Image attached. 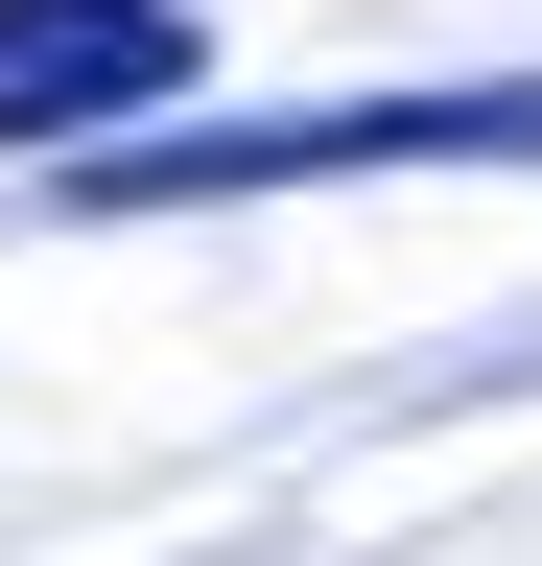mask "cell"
<instances>
[{"label": "cell", "instance_id": "cell-1", "mask_svg": "<svg viewBox=\"0 0 542 566\" xmlns=\"http://www.w3.org/2000/svg\"><path fill=\"white\" fill-rule=\"evenodd\" d=\"M401 166H542V71H448V95H284V118H142L95 142L72 212H236V189H401Z\"/></svg>", "mask_w": 542, "mask_h": 566}, {"label": "cell", "instance_id": "cell-2", "mask_svg": "<svg viewBox=\"0 0 542 566\" xmlns=\"http://www.w3.org/2000/svg\"><path fill=\"white\" fill-rule=\"evenodd\" d=\"M189 95V0H0V142H142Z\"/></svg>", "mask_w": 542, "mask_h": 566}]
</instances>
